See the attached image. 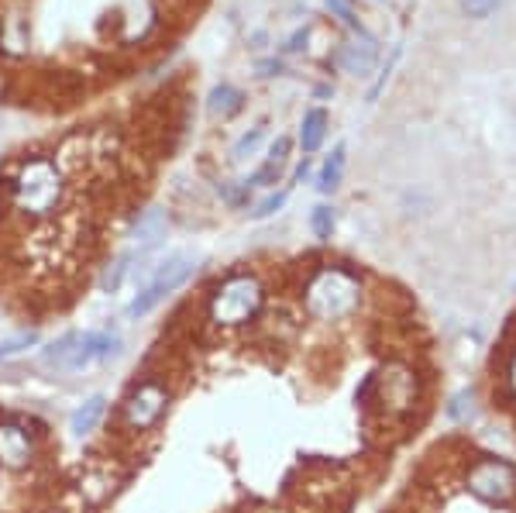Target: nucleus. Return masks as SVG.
Masks as SVG:
<instances>
[{"label": "nucleus", "instance_id": "19", "mask_svg": "<svg viewBox=\"0 0 516 513\" xmlns=\"http://www.w3.org/2000/svg\"><path fill=\"white\" fill-rule=\"evenodd\" d=\"M310 231H314L317 242H331L334 231H338V214H334L331 204H317L310 211Z\"/></svg>", "mask_w": 516, "mask_h": 513}, {"label": "nucleus", "instance_id": "23", "mask_svg": "<svg viewBox=\"0 0 516 513\" xmlns=\"http://www.w3.org/2000/svg\"><path fill=\"white\" fill-rule=\"evenodd\" d=\"M217 193L224 197V204L241 211V207H252V186L248 183H217Z\"/></svg>", "mask_w": 516, "mask_h": 513}, {"label": "nucleus", "instance_id": "29", "mask_svg": "<svg viewBox=\"0 0 516 513\" xmlns=\"http://www.w3.org/2000/svg\"><path fill=\"white\" fill-rule=\"evenodd\" d=\"M303 42H307V31H296V35L289 38V42L283 45V49H286V52H300V49H303Z\"/></svg>", "mask_w": 516, "mask_h": 513}, {"label": "nucleus", "instance_id": "22", "mask_svg": "<svg viewBox=\"0 0 516 513\" xmlns=\"http://www.w3.org/2000/svg\"><path fill=\"white\" fill-rule=\"evenodd\" d=\"M262 142H265V124H255L252 131H245V135L238 138V142L231 145V159L234 162H245V159H252V155L262 149Z\"/></svg>", "mask_w": 516, "mask_h": 513}, {"label": "nucleus", "instance_id": "6", "mask_svg": "<svg viewBox=\"0 0 516 513\" xmlns=\"http://www.w3.org/2000/svg\"><path fill=\"white\" fill-rule=\"evenodd\" d=\"M197 276V259L193 255H169V259L155 262V266H135L131 279H135L138 293L128 303L131 321H142L155 307H162L179 286H186Z\"/></svg>", "mask_w": 516, "mask_h": 513}, {"label": "nucleus", "instance_id": "16", "mask_svg": "<svg viewBox=\"0 0 516 513\" xmlns=\"http://www.w3.org/2000/svg\"><path fill=\"white\" fill-rule=\"evenodd\" d=\"M327 128H331V114L324 107H310L300 121V149L303 155H314L327 142Z\"/></svg>", "mask_w": 516, "mask_h": 513}, {"label": "nucleus", "instance_id": "3", "mask_svg": "<svg viewBox=\"0 0 516 513\" xmlns=\"http://www.w3.org/2000/svg\"><path fill=\"white\" fill-rule=\"evenodd\" d=\"M369 303V286L358 269L348 262H317L303 276L300 286V307L307 321L324 324V328H341L365 314Z\"/></svg>", "mask_w": 516, "mask_h": 513}, {"label": "nucleus", "instance_id": "26", "mask_svg": "<svg viewBox=\"0 0 516 513\" xmlns=\"http://www.w3.org/2000/svg\"><path fill=\"white\" fill-rule=\"evenodd\" d=\"M458 4H461V11H465L468 14V18H489V14L492 11H496V7H499V0H458Z\"/></svg>", "mask_w": 516, "mask_h": 513}, {"label": "nucleus", "instance_id": "8", "mask_svg": "<svg viewBox=\"0 0 516 513\" xmlns=\"http://www.w3.org/2000/svg\"><path fill=\"white\" fill-rule=\"evenodd\" d=\"M172 410V386L162 376H142L128 386V393L117 403V427L128 438L152 434Z\"/></svg>", "mask_w": 516, "mask_h": 513}, {"label": "nucleus", "instance_id": "31", "mask_svg": "<svg viewBox=\"0 0 516 513\" xmlns=\"http://www.w3.org/2000/svg\"><path fill=\"white\" fill-rule=\"evenodd\" d=\"M0 362H4V352H0Z\"/></svg>", "mask_w": 516, "mask_h": 513}, {"label": "nucleus", "instance_id": "9", "mask_svg": "<svg viewBox=\"0 0 516 513\" xmlns=\"http://www.w3.org/2000/svg\"><path fill=\"white\" fill-rule=\"evenodd\" d=\"M42 455L38 431L25 421H0V469L4 472H28Z\"/></svg>", "mask_w": 516, "mask_h": 513}, {"label": "nucleus", "instance_id": "18", "mask_svg": "<svg viewBox=\"0 0 516 513\" xmlns=\"http://www.w3.org/2000/svg\"><path fill=\"white\" fill-rule=\"evenodd\" d=\"M344 169H348V149H344V145H334L331 155H327L324 166H320V173H317V190L320 193L338 190V186L344 183Z\"/></svg>", "mask_w": 516, "mask_h": 513}, {"label": "nucleus", "instance_id": "1", "mask_svg": "<svg viewBox=\"0 0 516 513\" xmlns=\"http://www.w3.org/2000/svg\"><path fill=\"white\" fill-rule=\"evenodd\" d=\"M73 200V180L56 152H25L0 169V204L25 231L59 221Z\"/></svg>", "mask_w": 516, "mask_h": 513}, {"label": "nucleus", "instance_id": "12", "mask_svg": "<svg viewBox=\"0 0 516 513\" xmlns=\"http://www.w3.org/2000/svg\"><path fill=\"white\" fill-rule=\"evenodd\" d=\"M166 235H169L166 207H148V211L135 217V224H131V231H128L135 252H152V248H159L166 242Z\"/></svg>", "mask_w": 516, "mask_h": 513}, {"label": "nucleus", "instance_id": "25", "mask_svg": "<svg viewBox=\"0 0 516 513\" xmlns=\"http://www.w3.org/2000/svg\"><path fill=\"white\" fill-rule=\"evenodd\" d=\"M31 345H38V331H25L11 341H0V352H4V359H11V355L25 352V348H31Z\"/></svg>", "mask_w": 516, "mask_h": 513}, {"label": "nucleus", "instance_id": "11", "mask_svg": "<svg viewBox=\"0 0 516 513\" xmlns=\"http://www.w3.org/2000/svg\"><path fill=\"white\" fill-rule=\"evenodd\" d=\"M334 62H338V69H344L348 76H369L375 62H379V42H375L369 31H358L355 42L341 45Z\"/></svg>", "mask_w": 516, "mask_h": 513}, {"label": "nucleus", "instance_id": "4", "mask_svg": "<svg viewBox=\"0 0 516 513\" xmlns=\"http://www.w3.org/2000/svg\"><path fill=\"white\" fill-rule=\"evenodd\" d=\"M269 310V286L255 269H234L221 276L203 297V324L217 334L255 328Z\"/></svg>", "mask_w": 516, "mask_h": 513}, {"label": "nucleus", "instance_id": "21", "mask_svg": "<svg viewBox=\"0 0 516 513\" xmlns=\"http://www.w3.org/2000/svg\"><path fill=\"white\" fill-rule=\"evenodd\" d=\"M499 393H503L506 403L516 407V345L506 348L503 365H499Z\"/></svg>", "mask_w": 516, "mask_h": 513}, {"label": "nucleus", "instance_id": "28", "mask_svg": "<svg viewBox=\"0 0 516 513\" xmlns=\"http://www.w3.org/2000/svg\"><path fill=\"white\" fill-rule=\"evenodd\" d=\"M255 69H258V76H279V73H283V62H279V59H258Z\"/></svg>", "mask_w": 516, "mask_h": 513}, {"label": "nucleus", "instance_id": "2", "mask_svg": "<svg viewBox=\"0 0 516 513\" xmlns=\"http://www.w3.org/2000/svg\"><path fill=\"white\" fill-rule=\"evenodd\" d=\"M427 383L420 376L417 362L406 355H389L365 372V379L355 390V403L365 417H379L386 424H406L420 407H424Z\"/></svg>", "mask_w": 516, "mask_h": 513}, {"label": "nucleus", "instance_id": "27", "mask_svg": "<svg viewBox=\"0 0 516 513\" xmlns=\"http://www.w3.org/2000/svg\"><path fill=\"white\" fill-rule=\"evenodd\" d=\"M327 7H331V11L338 14V18H341L344 25H348L351 31H365V28H362V21H358V14L351 11V4H348V0H327Z\"/></svg>", "mask_w": 516, "mask_h": 513}, {"label": "nucleus", "instance_id": "10", "mask_svg": "<svg viewBox=\"0 0 516 513\" xmlns=\"http://www.w3.org/2000/svg\"><path fill=\"white\" fill-rule=\"evenodd\" d=\"M121 486H124V469L111 462V458L97 455L76 472V493L83 496L86 507H104Z\"/></svg>", "mask_w": 516, "mask_h": 513}, {"label": "nucleus", "instance_id": "5", "mask_svg": "<svg viewBox=\"0 0 516 513\" xmlns=\"http://www.w3.org/2000/svg\"><path fill=\"white\" fill-rule=\"evenodd\" d=\"M124 341L114 328L100 331H66L42 348V365L56 372H83L97 362H111L121 355Z\"/></svg>", "mask_w": 516, "mask_h": 513}, {"label": "nucleus", "instance_id": "30", "mask_svg": "<svg viewBox=\"0 0 516 513\" xmlns=\"http://www.w3.org/2000/svg\"><path fill=\"white\" fill-rule=\"evenodd\" d=\"M307 173H310V155H303V162H300V166H296L293 180H307Z\"/></svg>", "mask_w": 516, "mask_h": 513}, {"label": "nucleus", "instance_id": "14", "mask_svg": "<svg viewBox=\"0 0 516 513\" xmlns=\"http://www.w3.org/2000/svg\"><path fill=\"white\" fill-rule=\"evenodd\" d=\"M107 410H111V400H107L104 393L86 396L80 407L73 410V417H69V434H73V438H80V441L90 438V434L97 431L100 424H104Z\"/></svg>", "mask_w": 516, "mask_h": 513}, {"label": "nucleus", "instance_id": "17", "mask_svg": "<svg viewBox=\"0 0 516 513\" xmlns=\"http://www.w3.org/2000/svg\"><path fill=\"white\" fill-rule=\"evenodd\" d=\"M138 255L142 252H121V255H114L111 259V266H107L104 272H100V293H121V286L131 279V272H135V262H138Z\"/></svg>", "mask_w": 516, "mask_h": 513}, {"label": "nucleus", "instance_id": "13", "mask_svg": "<svg viewBox=\"0 0 516 513\" xmlns=\"http://www.w3.org/2000/svg\"><path fill=\"white\" fill-rule=\"evenodd\" d=\"M289 155H293V138L289 135H279L276 142H272V149L269 155H265V162L252 173V180H248V186H276L279 180H283V173H286V166H289Z\"/></svg>", "mask_w": 516, "mask_h": 513}, {"label": "nucleus", "instance_id": "15", "mask_svg": "<svg viewBox=\"0 0 516 513\" xmlns=\"http://www.w3.org/2000/svg\"><path fill=\"white\" fill-rule=\"evenodd\" d=\"M245 104H248L245 90L231 87V83H221V87L210 90V97H207V114H210L214 121H234L241 111H245Z\"/></svg>", "mask_w": 516, "mask_h": 513}, {"label": "nucleus", "instance_id": "20", "mask_svg": "<svg viewBox=\"0 0 516 513\" xmlns=\"http://www.w3.org/2000/svg\"><path fill=\"white\" fill-rule=\"evenodd\" d=\"M444 414H448L455 424H468V421H475V414H479V407H475V393H472V390H461V393H455L448 403H444Z\"/></svg>", "mask_w": 516, "mask_h": 513}, {"label": "nucleus", "instance_id": "7", "mask_svg": "<svg viewBox=\"0 0 516 513\" xmlns=\"http://www.w3.org/2000/svg\"><path fill=\"white\" fill-rule=\"evenodd\" d=\"M458 483L475 503L489 510L516 507V465L503 455H472L458 472Z\"/></svg>", "mask_w": 516, "mask_h": 513}, {"label": "nucleus", "instance_id": "24", "mask_svg": "<svg viewBox=\"0 0 516 513\" xmlns=\"http://www.w3.org/2000/svg\"><path fill=\"white\" fill-rule=\"evenodd\" d=\"M286 197H289V190H279V193H269L265 200H258V204H252V214L255 221H262V217H272L276 211H283V204H286Z\"/></svg>", "mask_w": 516, "mask_h": 513}]
</instances>
